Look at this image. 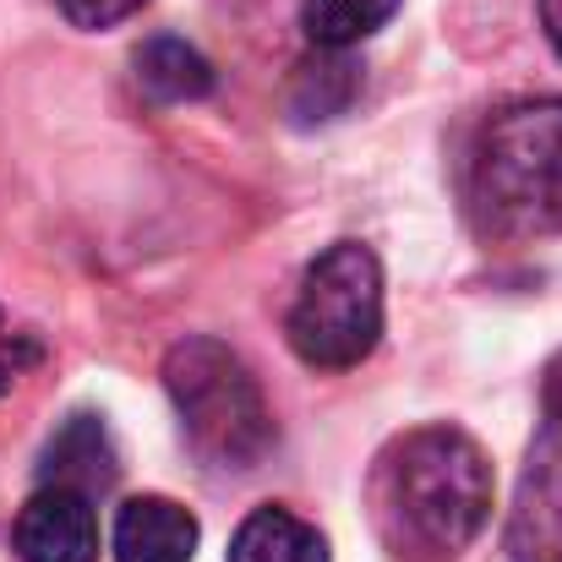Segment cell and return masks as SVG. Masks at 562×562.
<instances>
[{"label": "cell", "mask_w": 562, "mask_h": 562, "mask_svg": "<svg viewBox=\"0 0 562 562\" xmlns=\"http://www.w3.org/2000/svg\"><path fill=\"white\" fill-rule=\"evenodd\" d=\"M148 0H55V11L71 22V27H88V33H99V27H115V22H126V16H137Z\"/></svg>", "instance_id": "14"}, {"label": "cell", "mask_w": 562, "mask_h": 562, "mask_svg": "<svg viewBox=\"0 0 562 562\" xmlns=\"http://www.w3.org/2000/svg\"><path fill=\"white\" fill-rule=\"evenodd\" d=\"M541 409H552V415H562V356L547 367V382H541Z\"/></svg>", "instance_id": "15"}, {"label": "cell", "mask_w": 562, "mask_h": 562, "mask_svg": "<svg viewBox=\"0 0 562 562\" xmlns=\"http://www.w3.org/2000/svg\"><path fill=\"white\" fill-rule=\"evenodd\" d=\"M38 361H44V345L0 312V393H11L16 376L27 372V367H38Z\"/></svg>", "instance_id": "13"}, {"label": "cell", "mask_w": 562, "mask_h": 562, "mask_svg": "<svg viewBox=\"0 0 562 562\" xmlns=\"http://www.w3.org/2000/svg\"><path fill=\"white\" fill-rule=\"evenodd\" d=\"M284 334L290 350L317 372L361 367L382 339V262L372 257V246L361 240L328 246L306 268Z\"/></svg>", "instance_id": "4"}, {"label": "cell", "mask_w": 562, "mask_h": 562, "mask_svg": "<svg viewBox=\"0 0 562 562\" xmlns=\"http://www.w3.org/2000/svg\"><path fill=\"white\" fill-rule=\"evenodd\" d=\"M115 562H191L196 558V519L176 497H132L115 514Z\"/></svg>", "instance_id": "7"}, {"label": "cell", "mask_w": 562, "mask_h": 562, "mask_svg": "<svg viewBox=\"0 0 562 562\" xmlns=\"http://www.w3.org/2000/svg\"><path fill=\"white\" fill-rule=\"evenodd\" d=\"M398 11V0H301V27L317 49H350L372 38Z\"/></svg>", "instance_id": "12"}, {"label": "cell", "mask_w": 562, "mask_h": 562, "mask_svg": "<svg viewBox=\"0 0 562 562\" xmlns=\"http://www.w3.org/2000/svg\"><path fill=\"white\" fill-rule=\"evenodd\" d=\"M11 547L22 562H99L93 497L77 486H38L11 525Z\"/></svg>", "instance_id": "6"}, {"label": "cell", "mask_w": 562, "mask_h": 562, "mask_svg": "<svg viewBox=\"0 0 562 562\" xmlns=\"http://www.w3.org/2000/svg\"><path fill=\"white\" fill-rule=\"evenodd\" d=\"M115 475H121L115 442H110V431H104L99 415H71V420L49 437V448H44V459H38V486H77V492H88V497L110 492Z\"/></svg>", "instance_id": "8"}, {"label": "cell", "mask_w": 562, "mask_h": 562, "mask_svg": "<svg viewBox=\"0 0 562 562\" xmlns=\"http://www.w3.org/2000/svg\"><path fill=\"white\" fill-rule=\"evenodd\" d=\"M137 88L154 99V104H191V99H207L213 93V66L202 49H191L187 38H148L137 49Z\"/></svg>", "instance_id": "9"}, {"label": "cell", "mask_w": 562, "mask_h": 562, "mask_svg": "<svg viewBox=\"0 0 562 562\" xmlns=\"http://www.w3.org/2000/svg\"><path fill=\"white\" fill-rule=\"evenodd\" d=\"M356 93H361L356 60H345V49H323L317 60H306V66L295 71L290 110H295V121H334V115L350 110Z\"/></svg>", "instance_id": "11"}, {"label": "cell", "mask_w": 562, "mask_h": 562, "mask_svg": "<svg viewBox=\"0 0 562 562\" xmlns=\"http://www.w3.org/2000/svg\"><path fill=\"white\" fill-rule=\"evenodd\" d=\"M229 562H328V541L290 508H251L229 541Z\"/></svg>", "instance_id": "10"}, {"label": "cell", "mask_w": 562, "mask_h": 562, "mask_svg": "<svg viewBox=\"0 0 562 562\" xmlns=\"http://www.w3.org/2000/svg\"><path fill=\"white\" fill-rule=\"evenodd\" d=\"M508 558L514 562H562V415L547 409L525 475H519V497L508 514Z\"/></svg>", "instance_id": "5"}, {"label": "cell", "mask_w": 562, "mask_h": 562, "mask_svg": "<svg viewBox=\"0 0 562 562\" xmlns=\"http://www.w3.org/2000/svg\"><path fill=\"white\" fill-rule=\"evenodd\" d=\"M470 218L492 240L562 235V99L497 110L470 154Z\"/></svg>", "instance_id": "2"}, {"label": "cell", "mask_w": 562, "mask_h": 562, "mask_svg": "<svg viewBox=\"0 0 562 562\" xmlns=\"http://www.w3.org/2000/svg\"><path fill=\"white\" fill-rule=\"evenodd\" d=\"M165 387L191 453L213 470H251L273 448V409L251 367L218 339H181L165 356Z\"/></svg>", "instance_id": "3"}, {"label": "cell", "mask_w": 562, "mask_h": 562, "mask_svg": "<svg viewBox=\"0 0 562 562\" xmlns=\"http://www.w3.org/2000/svg\"><path fill=\"white\" fill-rule=\"evenodd\" d=\"M492 464L459 426L393 437L367 475V514L393 562H453L492 514Z\"/></svg>", "instance_id": "1"}, {"label": "cell", "mask_w": 562, "mask_h": 562, "mask_svg": "<svg viewBox=\"0 0 562 562\" xmlns=\"http://www.w3.org/2000/svg\"><path fill=\"white\" fill-rule=\"evenodd\" d=\"M541 27H547L552 49L562 55V0H541Z\"/></svg>", "instance_id": "16"}]
</instances>
